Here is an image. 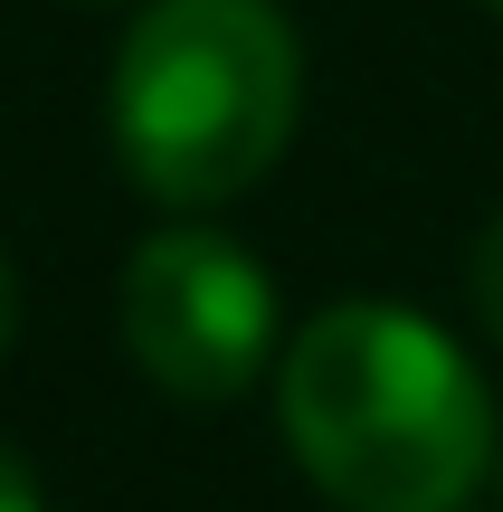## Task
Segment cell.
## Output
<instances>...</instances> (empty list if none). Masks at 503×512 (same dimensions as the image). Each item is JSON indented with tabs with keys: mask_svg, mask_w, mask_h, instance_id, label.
Wrapping results in <instances>:
<instances>
[{
	"mask_svg": "<svg viewBox=\"0 0 503 512\" xmlns=\"http://www.w3.org/2000/svg\"><path fill=\"white\" fill-rule=\"evenodd\" d=\"M0 512H48V494H38V465L19 456L10 437H0Z\"/></svg>",
	"mask_w": 503,
	"mask_h": 512,
	"instance_id": "5b68a950",
	"label": "cell"
},
{
	"mask_svg": "<svg viewBox=\"0 0 503 512\" xmlns=\"http://www.w3.org/2000/svg\"><path fill=\"white\" fill-rule=\"evenodd\" d=\"M276 427L342 512H466L503 456L475 351L390 294H342L285 332Z\"/></svg>",
	"mask_w": 503,
	"mask_h": 512,
	"instance_id": "6da1fadb",
	"label": "cell"
},
{
	"mask_svg": "<svg viewBox=\"0 0 503 512\" xmlns=\"http://www.w3.org/2000/svg\"><path fill=\"white\" fill-rule=\"evenodd\" d=\"M475 10H494V19H503V0H475Z\"/></svg>",
	"mask_w": 503,
	"mask_h": 512,
	"instance_id": "52a82bcc",
	"label": "cell"
},
{
	"mask_svg": "<svg viewBox=\"0 0 503 512\" xmlns=\"http://www.w3.org/2000/svg\"><path fill=\"white\" fill-rule=\"evenodd\" d=\"M19 313H29V294H19V266H10V247H0V361H10V342H19Z\"/></svg>",
	"mask_w": 503,
	"mask_h": 512,
	"instance_id": "8992f818",
	"label": "cell"
},
{
	"mask_svg": "<svg viewBox=\"0 0 503 512\" xmlns=\"http://www.w3.org/2000/svg\"><path fill=\"white\" fill-rule=\"evenodd\" d=\"M466 304H475V332L503 351V209L475 228V247H466Z\"/></svg>",
	"mask_w": 503,
	"mask_h": 512,
	"instance_id": "277c9868",
	"label": "cell"
},
{
	"mask_svg": "<svg viewBox=\"0 0 503 512\" xmlns=\"http://www.w3.org/2000/svg\"><path fill=\"white\" fill-rule=\"evenodd\" d=\"M114 332L124 361L181 408H228L285 361V304L266 256L209 219H162L133 238L114 275Z\"/></svg>",
	"mask_w": 503,
	"mask_h": 512,
	"instance_id": "3957f363",
	"label": "cell"
},
{
	"mask_svg": "<svg viewBox=\"0 0 503 512\" xmlns=\"http://www.w3.org/2000/svg\"><path fill=\"white\" fill-rule=\"evenodd\" d=\"M494 484H503V456H494Z\"/></svg>",
	"mask_w": 503,
	"mask_h": 512,
	"instance_id": "ba28073f",
	"label": "cell"
},
{
	"mask_svg": "<svg viewBox=\"0 0 503 512\" xmlns=\"http://www.w3.org/2000/svg\"><path fill=\"white\" fill-rule=\"evenodd\" d=\"M304 38L285 0H143L105 67V143L162 219L247 200L295 152Z\"/></svg>",
	"mask_w": 503,
	"mask_h": 512,
	"instance_id": "7a4b0ae2",
	"label": "cell"
}]
</instances>
